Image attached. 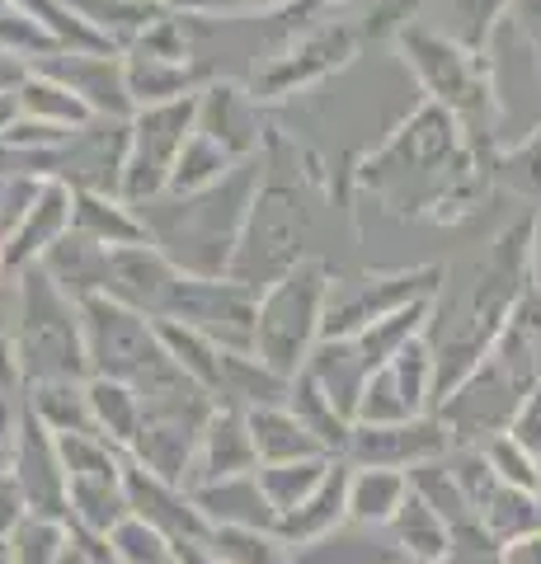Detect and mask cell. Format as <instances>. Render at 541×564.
Instances as JSON below:
<instances>
[{
  "label": "cell",
  "mask_w": 541,
  "mask_h": 564,
  "mask_svg": "<svg viewBox=\"0 0 541 564\" xmlns=\"http://www.w3.org/2000/svg\"><path fill=\"white\" fill-rule=\"evenodd\" d=\"M264 184V161H240L226 180H217L203 193H184V198H151L137 207L147 226V240L161 250L174 273L184 278H226L236 259V245L246 236L255 193Z\"/></svg>",
  "instance_id": "1"
},
{
  "label": "cell",
  "mask_w": 541,
  "mask_h": 564,
  "mask_svg": "<svg viewBox=\"0 0 541 564\" xmlns=\"http://www.w3.org/2000/svg\"><path fill=\"white\" fill-rule=\"evenodd\" d=\"M14 362L24 381H80L85 367V334L80 302L57 292L47 273L33 269L14 273Z\"/></svg>",
  "instance_id": "2"
},
{
  "label": "cell",
  "mask_w": 541,
  "mask_h": 564,
  "mask_svg": "<svg viewBox=\"0 0 541 564\" xmlns=\"http://www.w3.org/2000/svg\"><path fill=\"white\" fill-rule=\"evenodd\" d=\"M405 66L414 70L419 90L429 104H439L466 128V137H495V104H490V70L485 52L457 43L452 33H439L429 24H400L396 33Z\"/></svg>",
  "instance_id": "3"
},
{
  "label": "cell",
  "mask_w": 541,
  "mask_h": 564,
  "mask_svg": "<svg viewBox=\"0 0 541 564\" xmlns=\"http://www.w3.org/2000/svg\"><path fill=\"white\" fill-rule=\"evenodd\" d=\"M325 292H329V269L316 259H302L278 282L259 292L255 311V358L292 381L306 367L311 348L321 339V315H325Z\"/></svg>",
  "instance_id": "4"
},
{
  "label": "cell",
  "mask_w": 541,
  "mask_h": 564,
  "mask_svg": "<svg viewBox=\"0 0 541 564\" xmlns=\"http://www.w3.org/2000/svg\"><path fill=\"white\" fill-rule=\"evenodd\" d=\"M80 334H85V367L104 381L132 386L137 395H151L184 377L180 367L165 358L161 339H155V321L118 306L113 296H85Z\"/></svg>",
  "instance_id": "5"
},
{
  "label": "cell",
  "mask_w": 541,
  "mask_h": 564,
  "mask_svg": "<svg viewBox=\"0 0 541 564\" xmlns=\"http://www.w3.org/2000/svg\"><path fill=\"white\" fill-rule=\"evenodd\" d=\"M480 52H485V70H490L495 141L499 151L518 147V141L541 132V47L504 14Z\"/></svg>",
  "instance_id": "6"
},
{
  "label": "cell",
  "mask_w": 541,
  "mask_h": 564,
  "mask_svg": "<svg viewBox=\"0 0 541 564\" xmlns=\"http://www.w3.org/2000/svg\"><path fill=\"white\" fill-rule=\"evenodd\" d=\"M296 188L283 180H264L255 193V207H250V221H246V236L236 245V259H231V273L236 282L264 292L269 282H278L288 269L302 263V212H296Z\"/></svg>",
  "instance_id": "7"
},
{
  "label": "cell",
  "mask_w": 541,
  "mask_h": 564,
  "mask_svg": "<svg viewBox=\"0 0 541 564\" xmlns=\"http://www.w3.org/2000/svg\"><path fill=\"white\" fill-rule=\"evenodd\" d=\"M443 269H400V273H354V278H329L325 315H321V339H354L372 321L391 315L410 302H433L443 288Z\"/></svg>",
  "instance_id": "8"
},
{
  "label": "cell",
  "mask_w": 541,
  "mask_h": 564,
  "mask_svg": "<svg viewBox=\"0 0 541 564\" xmlns=\"http://www.w3.org/2000/svg\"><path fill=\"white\" fill-rule=\"evenodd\" d=\"M255 311L259 292L236 278H174L161 321L198 329L226 352H255Z\"/></svg>",
  "instance_id": "9"
},
{
  "label": "cell",
  "mask_w": 541,
  "mask_h": 564,
  "mask_svg": "<svg viewBox=\"0 0 541 564\" xmlns=\"http://www.w3.org/2000/svg\"><path fill=\"white\" fill-rule=\"evenodd\" d=\"M198 95L155 104V109H137L128 118V165H123V198L132 207H142L151 198H161L170 184V170L180 161L184 141L194 137V104Z\"/></svg>",
  "instance_id": "10"
},
{
  "label": "cell",
  "mask_w": 541,
  "mask_h": 564,
  "mask_svg": "<svg viewBox=\"0 0 541 564\" xmlns=\"http://www.w3.org/2000/svg\"><path fill=\"white\" fill-rule=\"evenodd\" d=\"M358 43H363V33L348 20H329V24L306 29L296 43H288L283 52H273L264 70H255L250 95L255 99H283L292 90H302V85H316V80L329 76V70L354 62Z\"/></svg>",
  "instance_id": "11"
},
{
  "label": "cell",
  "mask_w": 541,
  "mask_h": 564,
  "mask_svg": "<svg viewBox=\"0 0 541 564\" xmlns=\"http://www.w3.org/2000/svg\"><path fill=\"white\" fill-rule=\"evenodd\" d=\"M123 165H128V122L95 118L52 151L47 180L66 184L72 193H118L123 198Z\"/></svg>",
  "instance_id": "12"
},
{
  "label": "cell",
  "mask_w": 541,
  "mask_h": 564,
  "mask_svg": "<svg viewBox=\"0 0 541 564\" xmlns=\"http://www.w3.org/2000/svg\"><path fill=\"white\" fill-rule=\"evenodd\" d=\"M33 70L62 80L90 109V118L128 122L137 113L128 99V80H123V52H52Z\"/></svg>",
  "instance_id": "13"
},
{
  "label": "cell",
  "mask_w": 541,
  "mask_h": 564,
  "mask_svg": "<svg viewBox=\"0 0 541 564\" xmlns=\"http://www.w3.org/2000/svg\"><path fill=\"white\" fill-rule=\"evenodd\" d=\"M194 109V132L231 155V161H255L259 141H264V122H259V99L236 80H213L198 90Z\"/></svg>",
  "instance_id": "14"
},
{
  "label": "cell",
  "mask_w": 541,
  "mask_h": 564,
  "mask_svg": "<svg viewBox=\"0 0 541 564\" xmlns=\"http://www.w3.org/2000/svg\"><path fill=\"white\" fill-rule=\"evenodd\" d=\"M174 263L155 250V245H128V250H109V273H104V296L128 306L147 321H161L170 288H174Z\"/></svg>",
  "instance_id": "15"
},
{
  "label": "cell",
  "mask_w": 541,
  "mask_h": 564,
  "mask_svg": "<svg viewBox=\"0 0 541 564\" xmlns=\"http://www.w3.org/2000/svg\"><path fill=\"white\" fill-rule=\"evenodd\" d=\"M72 198H76V193L66 188V184H57V180H43L39 184V193H33V203H29V212L20 217V226H14L10 240L0 245V250H6L10 278L20 273V269H33V263H39L52 250V245L72 231Z\"/></svg>",
  "instance_id": "16"
},
{
  "label": "cell",
  "mask_w": 541,
  "mask_h": 564,
  "mask_svg": "<svg viewBox=\"0 0 541 564\" xmlns=\"http://www.w3.org/2000/svg\"><path fill=\"white\" fill-rule=\"evenodd\" d=\"M447 433L439 423L405 419V423H354L348 429V447H354L372 470L410 466V462H433L443 452Z\"/></svg>",
  "instance_id": "17"
},
{
  "label": "cell",
  "mask_w": 541,
  "mask_h": 564,
  "mask_svg": "<svg viewBox=\"0 0 541 564\" xmlns=\"http://www.w3.org/2000/svg\"><path fill=\"white\" fill-rule=\"evenodd\" d=\"M302 372L321 386L325 400L335 404L348 423H354L363 386H368V362H363V352H358L354 339H316V348H311Z\"/></svg>",
  "instance_id": "18"
},
{
  "label": "cell",
  "mask_w": 541,
  "mask_h": 564,
  "mask_svg": "<svg viewBox=\"0 0 541 564\" xmlns=\"http://www.w3.org/2000/svg\"><path fill=\"white\" fill-rule=\"evenodd\" d=\"M72 231L95 240L99 250H128V245H147V226L137 207L118 193H76L72 198Z\"/></svg>",
  "instance_id": "19"
},
{
  "label": "cell",
  "mask_w": 541,
  "mask_h": 564,
  "mask_svg": "<svg viewBox=\"0 0 541 564\" xmlns=\"http://www.w3.org/2000/svg\"><path fill=\"white\" fill-rule=\"evenodd\" d=\"M39 269L57 292H66L72 302L85 296H104V273H109V250H99L95 240H85L76 231H66L52 250L39 259Z\"/></svg>",
  "instance_id": "20"
},
{
  "label": "cell",
  "mask_w": 541,
  "mask_h": 564,
  "mask_svg": "<svg viewBox=\"0 0 541 564\" xmlns=\"http://www.w3.org/2000/svg\"><path fill=\"white\" fill-rule=\"evenodd\" d=\"M246 429H250L255 456H259L264 466L321 462V456H325V447L302 429V423L292 419L288 404H264V410H250V414H246Z\"/></svg>",
  "instance_id": "21"
},
{
  "label": "cell",
  "mask_w": 541,
  "mask_h": 564,
  "mask_svg": "<svg viewBox=\"0 0 541 564\" xmlns=\"http://www.w3.org/2000/svg\"><path fill=\"white\" fill-rule=\"evenodd\" d=\"M123 80L132 109H155V104L198 95L194 62H161V57H142V52H123Z\"/></svg>",
  "instance_id": "22"
},
{
  "label": "cell",
  "mask_w": 541,
  "mask_h": 564,
  "mask_svg": "<svg viewBox=\"0 0 541 564\" xmlns=\"http://www.w3.org/2000/svg\"><path fill=\"white\" fill-rule=\"evenodd\" d=\"M85 24H90L113 52H128L147 33V24L161 14V0H66Z\"/></svg>",
  "instance_id": "23"
},
{
  "label": "cell",
  "mask_w": 541,
  "mask_h": 564,
  "mask_svg": "<svg viewBox=\"0 0 541 564\" xmlns=\"http://www.w3.org/2000/svg\"><path fill=\"white\" fill-rule=\"evenodd\" d=\"M259 462L255 443H250V429H246V414L236 410H213L203 429V470L213 480H236L240 470H250Z\"/></svg>",
  "instance_id": "24"
},
{
  "label": "cell",
  "mask_w": 541,
  "mask_h": 564,
  "mask_svg": "<svg viewBox=\"0 0 541 564\" xmlns=\"http://www.w3.org/2000/svg\"><path fill=\"white\" fill-rule=\"evenodd\" d=\"M429 321H433V302H410V306H400L391 315H381V321H372L363 334H354V344L363 352V362H368V372L387 367L396 352L410 348L414 339H424Z\"/></svg>",
  "instance_id": "25"
},
{
  "label": "cell",
  "mask_w": 541,
  "mask_h": 564,
  "mask_svg": "<svg viewBox=\"0 0 541 564\" xmlns=\"http://www.w3.org/2000/svg\"><path fill=\"white\" fill-rule=\"evenodd\" d=\"M85 400H90V423L104 443H137L142 433V395L123 381H85Z\"/></svg>",
  "instance_id": "26"
},
{
  "label": "cell",
  "mask_w": 541,
  "mask_h": 564,
  "mask_svg": "<svg viewBox=\"0 0 541 564\" xmlns=\"http://www.w3.org/2000/svg\"><path fill=\"white\" fill-rule=\"evenodd\" d=\"M20 109H24V118H39V122H52V128H66V132H76V128H85V122H95L90 118V109L66 90L62 80H52V76H43V70H29L24 76V85L20 90Z\"/></svg>",
  "instance_id": "27"
},
{
  "label": "cell",
  "mask_w": 541,
  "mask_h": 564,
  "mask_svg": "<svg viewBox=\"0 0 541 564\" xmlns=\"http://www.w3.org/2000/svg\"><path fill=\"white\" fill-rule=\"evenodd\" d=\"M33 419L47 433H95L90 423V400H85L80 381H33Z\"/></svg>",
  "instance_id": "28"
},
{
  "label": "cell",
  "mask_w": 541,
  "mask_h": 564,
  "mask_svg": "<svg viewBox=\"0 0 541 564\" xmlns=\"http://www.w3.org/2000/svg\"><path fill=\"white\" fill-rule=\"evenodd\" d=\"M240 161H231L217 141H207L203 132H194L184 141V151H180V161H174V170H170V184H165V193L170 198H184V193H203V188H213L217 180H226Z\"/></svg>",
  "instance_id": "29"
},
{
  "label": "cell",
  "mask_w": 541,
  "mask_h": 564,
  "mask_svg": "<svg viewBox=\"0 0 541 564\" xmlns=\"http://www.w3.org/2000/svg\"><path fill=\"white\" fill-rule=\"evenodd\" d=\"M0 52H10V57L39 66L43 57H52V52H62V43L52 39V33L33 20L24 6L6 0V6H0Z\"/></svg>",
  "instance_id": "30"
},
{
  "label": "cell",
  "mask_w": 541,
  "mask_h": 564,
  "mask_svg": "<svg viewBox=\"0 0 541 564\" xmlns=\"http://www.w3.org/2000/svg\"><path fill=\"white\" fill-rule=\"evenodd\" d=\"M128 52H142V57H161V62H194V33L188 20H180L174 10H161L147 24V33L137 39Z\"/></svg>",
  "instance_id": "31"
},
{
  "label": "cell",
  "mask_w": 541,
  "mask_h": 564,
  "mask_svg": "<svg viewBox=\"0 0 541 564\" xmlns=\"http://www.w3.org/2000/svg\"><path fill=\"white\" fill-rule=\"evenodd\" d=\"M400 494H405V480L396 470H363L348 485V508L358 518H387L391 508H400Z\"/></svg>",
  "instance_id": "32"
},
{
  "label": "cell",
  "mask_w": 541,
  "mask_h": 564,
  "mask_svg": "<svg viewBox=\"0 0 541 564\" xmlns=\"http://www.w3.org/2000/svg\"><path fill=\"white\" fill-rule=\"evenodd\" d=\"M443 6H447L452 20H457V33H452V39L480 52L485 39L495 33V24L509 14L513 0H443Z\"/></svg>",
  "instance_id": "33"
},
{
  "label": "cell",
  "mask_w": 541,
  "mask_h": 564,
  "mask_svg": "<svg viewBox=\"0 0 541 564\" xmlns=\"http://www.w3.org/2000/svg\"><path fill=\"white\" fill-rule=\"evenodd\" d=\"M499 174L522 193H541V132L499 151Z\"/></svg>",
  "instance_id": "34"
},
{
  "label": "cell",
  "mask_w": 541,
  "mask_h": 564,
  "mask_svg": "<svg viewBox=\"0 0 541 564\" xmlns=\"http://www.w3.org/2000/svg\"><path fill=\"white\" fill-rule=\"evenodd\" d=\"M490 470H499L504 480H509V489H537V485H541L537 462H532V456L513 443L509 433L495 437V443H490Z\"/></svg>",
  "instance_id": "35"
},
{
  "label": "cell",
  "mask_w": 541,
  "mask_h": 564,
  "mask_svg": "<svg viewBox=\"0 0 541 564\" xmlns=\"http://www.w3.org/2000/svg\"><path fill=\"white\" fill-rule=\"evenodd\" d=\"M39 184H43V180H24V174H0V245H6L10 231L20 226V217L29 212Z\"/></svg>",
  "instance_id": "36"
},
{
  "label": "cell",
  "mask_w": 541,
  "mask_h": 564,
  "mask_svg": "<svg viewBox=\"0 0 541 564\" xmlns=\"http://www.w3.org/2000/svg\"><path fill=\"white\" fill-rule=\"evenodd\" d=\"M509 437L522 447L537 462V470H541V381L532 386L528 395H522V404H518V414H513V423H509Z\"/></svg>",
  "instance_id": "37"
},
{
  "label": "cell",
  "mask_w": 541,
  "mask_h": 564,
  "mask_svg": "<svg viewBox=\"0 0 541 564\" xmlns=\"http://www.w3.org/2000/svg\"><path fill=\"white\" fill-rule=\"evenodd\" d=\"M259 6H264V0H165V10L194 14V20H221V14H246Z\"/></svg>",
  "instance_id": "38"
},
{
  "label": "cell",
  "mask_w": 541,
  "mask_h": 564,
  "mask_svg": "<svg viewBox=\"0 0 541 564\" xmlns=\"http://www.w3.org/2000/svg\"><path fill=\"white\" fill-rule=\"evenodd\" d=\"M509 20L528 33L532 43H541V0H513L509 6Z\"/></svg>",
  "instance_id": "39"
},
{
  "label": "cell",
  "mask_w": 541,
  "mask_h": 564,
  "mask_svg": "<svg viewBox=\"0 0 541 564\" xmlns=\"http://www.w3.org/2000/svg\"><path fill=\"white\" fill-rule=\"evenodd\" d=\"M528 288L541 296V212L528 221Z\"/></svg>",
  "instance_id": "40"
},
{
  "label": "cell",
  "mask_w": 541,
  "mask_h": 564,
  "mask_svg": "<svg viewBox=\"0 0 541 564\" xmlns=\"http://www.w3.org/2000/svg\"><path fill=\"white\" fill-rule=\"evenodd\" d=\"M14 377H20V362H14V329L0 325V391H10Z\"/></svg>",
  "instance_id": "41"
},
{
  "label": "cell",
  "mask_w": 541,
  "mask_h": 564,
  "mask_svg": "<svg viewBox=\"0 0 541 564\" xmlns=\"http://www.w3.org/2000/svg\"><path fill=\"white\" fill-rule=\"evenodd\" d=\"M29 62H20V57H10V52H0V95H10V90H20L24 85V76H29Z\"/></svg>",
  "instance_id": "42"
},
{
  "label": "cell",
  "mask_w": 541,
  "mask_h": 564,
  "mask_svg": "<svg viewBox=\"0 0 541 564\" xmlns=\"http://www.w3.org/2000/svg\"><path fill=\"white\" fill-rule=\"evenodd\" d=\"M24 118V109H20V95H0V137H6L10 128H14V122H20Z\"/></svg>",
  "instance_id": "43"
},
{
  "label": "cell",
  "mask_w": 541,
  "mask_h": 564,
  "mask_svg": "<svg viewBox=\"0 0 541 564\" xmlns=\"http://www.w3.org/2000/svg\"><path fill=\"white\" fill-rule=\"evenodd\" d=\"M0 282H10V269H6V250H0Z\"/></svg>",
  "instance_id": "44"
},
{
  "label": "cell",
  "mask_w": 541,
  "mask_h": 564,
  "mask_svg": "<svg viewBox=\"0 0 541 564\" xmlns=\"http://www.w3.org/2000/svg\"><path fill=\"white\" fill-rule=\"evenodd\" d=\"M269 6H306V0H269Z\"/></svg>",
  "instance_id": "45"
},
{
  "label": "cell",
  "mask_w": 541,
  "mask_h": 564,
  "mask_svg": "<svg viewBox=\"0 0 541 564\" xmlns=\"http://www.w3.org/2000/svg\"><path fill=\"white\" fill-rule=\"evenodd\" d=\"M0 6H6V0H0Z\"/></svg>",
  "instance_id": "46"
},
{
  "label": "cell",
  "mask_w": 541,
  "mask_h": 564,
  "mask_svg": "<svg viewBox=\"0 0 541 564\" xmlns=\"http://www.w3.org/2000/svg\"><path fill=\"white\" fill-rule=\"evenodd\" d=\"M161 6H165V0H161Z\"/></svg>",
  "instance_id": "47"
}]
</instances>
